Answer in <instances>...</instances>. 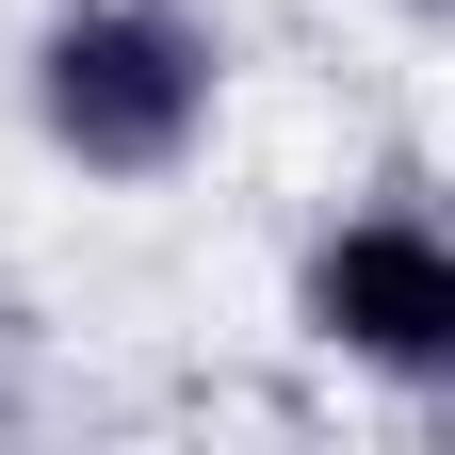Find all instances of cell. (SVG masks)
Masks as SVG:
<instances>
[{"label":"cell","mask_w":455,"mask_h":455,"mask_svg":"<svg viewBox=\"0 0 455 455\" xmlns=\"http://www.w3.org/2000/svg\"><path fill=\"white\" fill-rule=\"evenodd\" d=\"M17 114L82 196H163L228 131V17H196V0H49L17 49Z\"/></svg>","instance_id":"cell-1"},{"label":"cell","mask_w":455,"mask_h":455,"mask_svg":"<svg viewBox=\"0 0 455 455\" xmlns=\"http://www.w3.org/2000/svg\"><path fill=\"white\" fill-rule=\"evenodd\" d=\"M293 341L358 390L455 407V212L439 196H341L293 244Z\"/></svg>","instance_id":"cell-2"},{"label":"cell","mask_w":455,"mask_h":455,"mask_svg":"<svg viewBox=\"0 0 455 455\" xmlns=\"http://www.w3.org/2000/svg\"><path fill=\"white\" fill-rule=\"evenodd\" d=\"M390 17H455V0H390Z\"/></svg>","instance_id":"cell-3"}]
</instances>
